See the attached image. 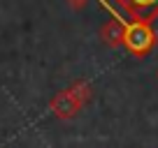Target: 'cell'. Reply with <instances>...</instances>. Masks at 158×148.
I'll return each mask as SVG.
<instances>
[{"label": "cell", "mask_w": 158, "mask_h": 148, "mask_svg": "<svg viewBox=\"0 0 158 148\" xmlns=\"http://www.w3.org/2000/svg\"><path fill=\"white\" fill-rule=\"evenodd\" d=\"M121 44L128 46L130 53L142 56L156 44V35L149 28V23L144 21H130V23H123V40Z\"/></svg>", "instance_id": "obj_1"}, {"label": "cell", "mask_w": 158, "mask_h": 148, "mask_svg": "<svg viewBox=\"0 0 158 148\" xmlns=\"http://www.w3.org/2000/svg\"><path fill=\"white\" fill-rule=\"evenodd\" d=\"M118 7H123L133 21L151 23L158 16V0H114Z\"/></svg>", "instance_id": "obj_2"}, {"label": "cell", "mask_w": 158, "mask_h": 148, "mask_svg": "<svg viewBox=\"0 0 158 148\" xmlns=\"http://www.w3.org/2000/svg\"><path fill=\"white\" fill-rule=\"evenodd\" d=\"M81 109V102L77 99V95L72 90H65V93H58L54 99H51V111H54L58 118H72Z\"/></svg>", "instance_id": "obj_3"}, {"label": "cell", "mask_w": 158, "mask_h": 148, "mask_svg": "<svg viewBox=\"0 0 158 148\" xmlns=\"http://www.w3.org/2000/svg\"><path fill=\"white\" fill-rule=\"evenodd\" d=\"M102 37L107 40V44H112V46L121 44V40H123V21L121 19L109 21V23L102 28Z\"/></svg>", "instance_id": "obj_4"}]
</instances>
